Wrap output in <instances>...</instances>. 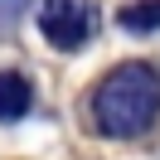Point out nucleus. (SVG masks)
<instances>
[{"label":"nucleus","mask_w":160,"mask_h":160,"mask_svg":"<svg viewBox=\"0 0 160 160\" xmlns=\"http://www.w3.org/2000/svg\"><path fill=\"white\" fill-rule=\"evenodd\" d=\"M160 117V73L150 63H121L92 92V121L102 136H141Z\"/></svg>","instance_id":"1"},{"label":"nucleus","mask_w":160,"mask_h":160,"mask_svg":"<svg viewBox=\"0 0 160 160\" xmlns=\"http://www.w3.org/2000/svg\"><path fill=\"white\" fill-rule=\"evenodd\" d=\"M117 20L131 34H150V29H160V0H131V5H121Z\"/></svg>","instance_id":"4"},{"label":"nucleus","mask_w":160,"mask_h":160,"mask_svg":"<svg viewBox=\"0 0 160 160\" xmlns=\"http://www.w3.org/2000/svg\"><path fill=\"white\" fill-rule=\"evenodd\" d=\"M39 29L53 49H78L92 34V15L82 0H44L39 5Z\"/></svg>","instance_id":"2"},{"label":"nucleus","mask_w":160,"mask_h":160,"mask_svg":"<svg viewBox=\"0 0 160 160\" xmlns=\"http://www.w3.org/2000/svg\"><path fill=\"white\" fill-rule=\"evenodd\" d=\"M34 107V88L20 73H0V121H20Z\"/></svg>","instance_id":"3"}]
</instances>
